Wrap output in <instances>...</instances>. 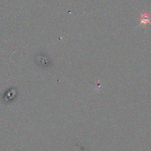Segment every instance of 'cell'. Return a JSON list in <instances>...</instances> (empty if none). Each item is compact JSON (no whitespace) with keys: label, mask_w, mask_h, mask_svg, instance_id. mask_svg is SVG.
<instances>
[{"label":"cell","mask_w":151,"mask_h":151,"mask_svg":"<svg viewBox=\"0 0 151 151\" xmlns=\"http://www.w3.org/2000/svg\"><path fill=\"white\" fill-rule=\"evenodd\" d=\"M140 23L144 25H146L148 23H150V21L151 19V17L149 14L147 13H144L142 14L140 17Z\"/></svg>","instance_id":"6da1fadb"}]
</instances>
